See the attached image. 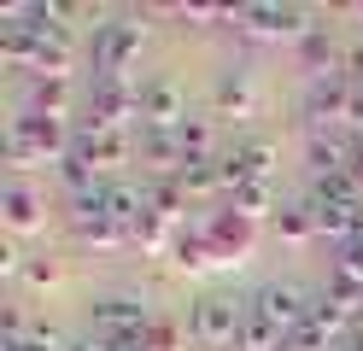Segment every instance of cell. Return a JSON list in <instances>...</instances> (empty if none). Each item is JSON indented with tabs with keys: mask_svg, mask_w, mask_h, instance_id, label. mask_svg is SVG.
Instances as JSON below:
<instances>
[{
	"mask_svg": "<svg viewBox=\"0 0 363 351\" xmlns=\"http://www.w3.org/2000/svg\"><path fill=\"white\" fill-rule=\"evenodd\" d=\"M77 147V129L65 117H41V111H24L6 123V164L12 170H35V164H65Z\"/></svg>",
	"mask_w": 363,
	"mask_h": 351,
	"instance_id": "obj_1",
	"label": "cell"
},
{
	"mask_svg": "<svg viewBox=\"0 0 363 351\" xmlns=\"http://www.w3.org/2000/svg\"><path fill=\"white\" fill-rule=\"evenodd\" d=\"M229 30L240 41H305L311 30H323L311 6H281V0H246L229 6Z\"/></svg>",
	"mask_w": 363,
	"mask_h": 351,
	"instance_id": "obj_2",
	"label": "cell"
},
{
	"mask_svg": "<svg viewBox=\"0 0 363 351\" xmlns=\"http://www.w3.org/2000/svg\"><path fill=\"white\" fill-rule=\"evenodd\" d=\"M141 117V82H129V70H94V82H88V117L82 123L94 129H118L129 135V123Z\"/></svg>",
	"mask_w": 363,
	"mask_h": 351,
	"instance_id": "obj_3",
	"label": "cell"
},
{
	"mask_svg": "<svg viewBox=\"0 0 363 351\" xmlns=\"http://www.w3.org/2000/svg\"><path fill=\"white\" fill-rule=\"evenodd\" d=\"M240 316H246V299L206 293V299H194V311H188V334L206 351H229L240 340Z\"/></svg>",
	"mask_w": 363,
	"mask_h": 351,
	"instance_id": "obj_4",
	"label": "cell"
},
{
	"mask_svg": "<svg viewBox=\"0 0 363 351\" xmlns=\"http://www.w3.org/2000/svg\"><path fill=\"white\" fill-rule=\"evenodd\" d=\"M147 12H118V18H106V23H94V70H129V59L141 53V41H147V23H141Z\"/></svg>",
	"mask_w": 363,
	"mask_h": 351,
	"instance_id": "obj_5",
	"label": "cell"
},
{
	"mask_svg": "<svg viewBox=\"0 0 363 351\" xmlns=\"http://www.w3.org/2000/svg\"><path fill=\"white\" fill-rule=\"evenodd\" d=\"M88 322H94V334H106V340H129V334H147L152 328V304L141 293H100L88 304Z\"/></svg>",
	"mask_w": 363,
	"mask_h": 351,
	"instance_id": "obj_6",
	"label": "cell"
},
{
	"mask_svg": "<svg viewBox=\"0 0 363 351\" xmlns=\"http://www.w3.org/2000/svg\"><path fill=\"white\" fill-rule=\"evenodd\" d=\"M211 106H217V117H235V123L258 117V77H252V65H223L217 88H211Z\"/></svg>",
	"mask_w": 363,
	"mask_h": 351,
	"instance_id": "obj_7",
	"label": "cell"
},
{
	"mask_svg": "<svg viewBox=\"0 0 363 351\" xmlns=\"http://www.w3.org/2000/svg\"><path fill=\"white\" fill-rule=\"evenodd\" d=\"M252 304L281 328V334L305 328V316H311V293H305V287H293V281H264V287L252 293Z\"/></svg>",
	"mask_w": 363,
	"mask_h": 351,
	"instance_id": "obj_8",
	"label": "cell"
},
{
	"mask_svg": "<svg viewBox=\"0 0 363 351\" xmlns=\"http://www.w3.org/2000/svg\"><path fill=\"white\" fill-rule=\"evenodd\" d=\"M129 152H135L129 135H118V129H94V123H77V147H71V158L94 164L100 176L118 170V164H129Z\"/></svg>",
	"mask_w": 363,
	"mask_h": 351,
	"instance_id": "obj_9",
	"label": "cell"
},
{
	"mask_svg": "<svg viewBox=\"0 0 363 351\" xmlns=\"http://www.w3.org/2000/svg\"><path fill=\"white\" fill-rule=\"evenodd\" d=\"M182 117H188V106H182L176 77H147L141 82V123L147 129H182Z\"/></svg>",
	"mask_w": 363,
	"mask_h": 351,
	"instance_id": "obj_10",
	"label": "cell"
},
{
	"mask_svg": "<svg viewBox=\"0 0 363 351\" xmlns=\"http://www.w3.org/2000/svg\"><path fill=\"white\" fill-rule=\"evenodd\" d=\"M199 228H206V240H211L217 257H246V252H252V228H258V223H246L235 205H223V211H211Z\"/></svg>",
	"mask_w": 363,
	"mask_h": 351,
	"instance_id": "obj_11",
	"label": "cell"
},
{
	"mask_svg": "<svg viewBox=\"0 0 363 351\" xmlns=\"http://www.w3.org/2000/svg\"><path fill=\"white\" fill-rule=\"evenodd\" d=\"M41 211H48V199H41L35 187H24V182L0 187V223H6L12 234H35L41 228Z\"/></svg>",
	"mask_w": 363,
	"mask_h": 351,
	"instance_id": "obj_12",
	"label": "cell"
},
{
	"mask_svg": "<svg viewBox=\"0 0 363 351\" xmlns=\"http://www.w3.org/2000/svg\"><path fill=\"white\" fill-rule=\"evenodd\" d=\"M305 158H311V176H316V182H323V176H340V170H352V140L334 135V129H311Z\"/></svg>",
	"mask_w": 363,
	"mask_h": 351,
	"instance_id": "obj_13",
	"label": "cell"
},
{
	"mask_svg": "<svg viewBox=\"0 0 363 351\" xmlns=\"http://www.w3.org/2000/svg\"><path fill=\"white\" fill-rule=\"evenodd\" d=\"M141 164L152 176H182V164H188V147H182L176 129H147L141 135Z\"/></svg>",
	"mask_w": 363,
	"mask_h": 351,
	"instance_id": "obj_14",
	"label": "cell"
},
{
	"mask_svg": "<svg viewBox=\"0 0 363 351\" xmlns=\"http://www.w3.org/2000/svg\"><path fill=\"white\" fill-rule=\"evenodd\" d=\"M299 65L311 70V82H316V77H346V53H340V41L328 35V23L299 41Z\"/></svg>",
	"mask_w": 363,
	"mask_h": 351,
	"instance_id": "obj_15",
	"label": "cell"
},
{
	"mask_svg": "<svg viewBox=\"0 0 363 351\" xmlns=\"http://www.w3.org/2000/svg\"><path fill=\"white\" fill-rule=\"evenodd\" d=\"M24 111L71 117V77H30V88H24Z\"/></svg>",
	"mask_w": 363,
	"mask_h": 351,
	"instance_id": "obj_16",
	"label": "cell"
},
{
	"mask_svg": "<svg viewBox=\"0 0 363 351\" xmlns=\"http://www.w3.org/2000/svg\"><path fill=\"white\" fill-rule=\"evenodd\" d=\"M311 211H316V234H323V240H340V246H352V240H357V228H363V211H357V205L311 199Z\"/></svg>",
	"mask_w": 363,
	"mask_h": 351,
	"instance_id": "obj_17",
	"label": "cell"
},
{
	"mask_svg": "<svg viewBox=\"0 0 363 351\" xmlns=\"http://www.w3.org/2000/svg\"><path fill=\"white\" fill-rule=\"evenodd\" d=\"M281 345H287V334L258 311L252 299H246V316H240V340H235V351H281Z\"/></svg>",
	"mask_w": 363,
	"mask_h": 351,
	"instance_id": "obj_18",
	"label": "cell"
},
{
	"mask_svg": "<svg viewBox=\"0 0 363 351\" xmlns=\"http://www.w3.org/2000/svg\"><path fill=\"white\" fill-rule=\"evenodd\" d=\"M106 217L118 228H135L147 217V187H129V182H106Z\"/></svg>",
	"mask_w": 363,
	"mask_h": 351,
	"instance_id": "obj_19",
	"label": "cell"
},
{
	"mask_svg": "<svg viewBox=\"0 0 363 351\" xmlns=\"http://www.w3.org/2000/svg\"><path fill=\"white\" fill-rule=\"evenodd\" d=\"M229 205L240 211L246 223H276V211H281V205H276V187H269V182H240L235 194H229Z\"/></svg>",
	"mask_w": 363,
	"mask_h": 351,
	"instance_id": "obj_20",
	"label": "cell"
},
{
	"mask_svg": "<svg viewBox=\"0 0 363 351\" xmlns=\"http://www.w3.org/2000/svg\"><path fill=\"white\" fill-rule=\"evenodd\" d=\"M170 264L182 275H199V269H211L217 264V252L206 240V228H188V234H176V246H170Z\"/></svg>",
	"mask_w": 363,
	"mask_h": 351,
	"instance_id": "obj_21",
	"label": "cell"
},
{
	"mask_svg": "<svg viewBox=\"0 0 363 351\" xmlns=\"http://www.w3.org/2000/svg\"><path fill=\"white\" fill-rule=\"evenodd\" d=\"M223 158V152H217ZM217 158H188V164H182V194H188V199H211V194H223V176H217Z\"/></svg>",
	"mask_w": 363,
	"mask_h": 351,
	"instance_id": "obj_22",
	"label": "cell"
},
{
	"mask_svg": "<svg viewBox=\"0 0 363 351\" xmlns=\"http://www.w3.org/2000/svg\"><path fill=\"white\" fill-rule=\"evenodd\" d=\"M229 158L240 164L246 182H269V170H276V147H269V140H235Z\"/></svg>",
	"mask_w": 363,
	"mask_h": 351,
	"instance_id": "obj_23",
	"label": "cell"
},
{
	"mask_svg": "<svg viewBox=\"0 0 363 351\" xmlns=\"http://www.w3.org/2000/svg\"><path fill=\"white\" fill-rule=\"evenodd\" d=\"M147 211H152V217H164V223H176L182 211H188L182 182H176V176H152V182H147Z\"/></svg>",
	"mask_w": 363,
	"mask_h": 351,
	"instance_id": "obj_24",
	"label": "cell"
},
{
	"mask_svg": "<svg viewBox=\"0 0 363 351\" xmlns=\"http://www.w3.org/2000/svg\"><path fill=\"white\" fill-rule=\"evenodd\" d=\"M276 234L281 240H316V211H311V199H299V205H281L276 211Z\"/></svg>",
	"mask_w": 363,
	"mask_h": 351,
	"instance_id": "obj_25",
	"label": "cell"
},
{
	"mask_svg": "<svg viewBox=\"0 0 363 351\" xmlns=\"http://www.w3.org/2000/svg\"><path fill=\"white\" fill-rule=\"evenodd\" d=\"M182 147H188V158H217V123H211V117H182Z\"/></svg>",
	"mask_w": 363,
	"mask_h": 351,
	"instance_id": "obj_26",
	"label": "cell"
},
{
	"mask_svg": "<svg viewBox=\"0 0 363 351\" xmlns=\"http://www.w3.org/2000/svg\"><path fill=\"white\" fill-rule=\"evenodd\" d=\"M287 351H334V334H328L323 322L305 316V328H293V334H287Z\"/></svg>",
	"mask_w": 363,
	"mask_h": 351,
	"instance_id": "obj_27",
	"label": "cell"
},
{
	"mask_svg": "<svg viewBox=\"0 0 363 351\" xmlns=\"http://www.w3.org/2000/svg\"><path fill=\"white\" fill-rule=\"evenodd\" d=\"M346 316H352V311H340L328 293H316V299H311V322H323L328 334H340V328H346Z\"/></svg>",
	"mask_w": 363,
	"mask_h": 351,
	"instance_id": "obj_28",
	"label": "cell"
},
{
	"mask_svg": "<svg viewBox=\"0 0 363 351\" xmlns=\"http://www.w3.org/2000/svg\"><path fill=\"white\" fill-rule=\"evenodd\" d=\"M24 281H30V287H53V281H59V264H53V257H30V264H24Z\"/></svg>",
	"mask_w": 363,
	"mask_h": 351,
	"instance_id": "obj_29",
	"label": "cell"
},
{
	"mask_svg": "<svg viewBox=\"0 0 363 351\" xmlns=\"http://www.w3.org/2000/svg\"><path fill=\"white\" fill-rule=\"evenodd\" d=\"M346 77H352L357 94H363V47H352V53H346Z\"/></svg>",
	"mask_w": 363,
	"mask_h": 351,
	"instance_id": "obj_30",
	"label": "cell"
},
{
	"mask_svg": "<svg viewBox=\"0 0 363 351\" xmlns=\"http://www.w3.org/2000/svg\"><path fill=\"white\" fill-rule=\"evenodd\" d=\"M352 351H363V328H357V334H352Z\"/></svg>",
	"mask_w": 363,
	"mask_h": 351,
	"instance_id": "obj_31",
	"label": "cell"
},
{
	"mask_svg": "<svg viewBox=\"0 0 363 351\" xmlns=\"http://www.w3.org/2000/svg\"><path fill=\"white\" fill-rule=\"evenodd\" d=\"M352 246H363V228H357V240H352Z\"/></svg>",
	"mask_w": 363,
	"mask_h": 351,
	"instance_id": "obj_32",
	"label": "cell"
},
{
	"mask_svg": "<svg viewBox=\"0 0 363 351\" xmlns=\"http://www.w3.org/2000/svg\"><path fill=\"white\" fill-rule=\"evenodd\" d=\"M281 351H287V345H281Z\"/></svg>",
	"mask_w": 363,
	"mask_h": 351,
	"instance_id": "obj_33",
	"label": "cell"
}]
</instances>
